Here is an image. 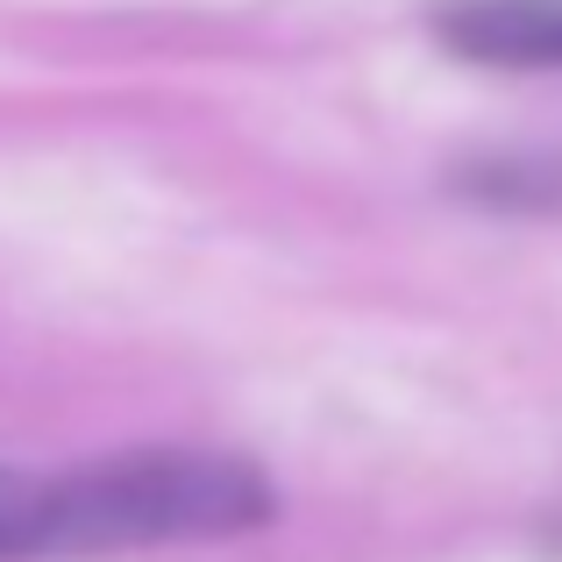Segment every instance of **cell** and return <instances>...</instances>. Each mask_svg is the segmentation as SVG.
Listing matches in <instances>:
<instances>
[{
    "label": "cell",
    "instance_id": "cell-1",
    "mask_svg": "<svg viewBox=\"0 0 562 562\" xmlns=\"http://www.w3.org/2000/svg\"><path fill=\"white\" fill-rule=\"evenodd\" d=\"M278 513V492L249 456L214 449H128L108 463L43 477L36 562L122 555L157 541H221L249 535Z\"/></svg>",
    "mask_w": 562,
    "mask_h": 562
},
{
    "label": "cell",
    "instance_id": "cell-2",
    "mask_svg": "<svg viewBox=\"0 0 562 562\" xmlns=\"http://www.w3.org/2000/svg\"><path fill=\"white\" fill-rule=\"evenodd\" d=\"M435 36L470 65L541 71L562 65V0H449L435 14Z\"/></svg>",
    "mask_w": 562,
    "mask_h": 562
},
{
    "label": "cell",
    "instance_id": "cell-3",
    "mask_svg": "<svg viewBox=\"0 0 562 562\" xmlns=\"http://www.w3.org/2000/svg\"><path fill=\"white\" fill-rule=\"evenodd\" d=\"M470 200L492 206H562V157H513V165H470L463 171Z\"/></svg>",
    "mask_w": 562,
    "mask_h": 562
},
{
    "label": "cell",
    "instance_id": "cell-4",
    "mask_svg": "<svg viewBox=\"0 0 562 562\" xmlns=\"http://www.w3.org/2000/svg\"><path fill=\"white\" fill-rule=\"evenodd\" d=\"M36 520H43V477L0 470V562H36Z\"/></svg>",
    "mask_w": 562,
    "mask_h": 562
}]
</instances>
